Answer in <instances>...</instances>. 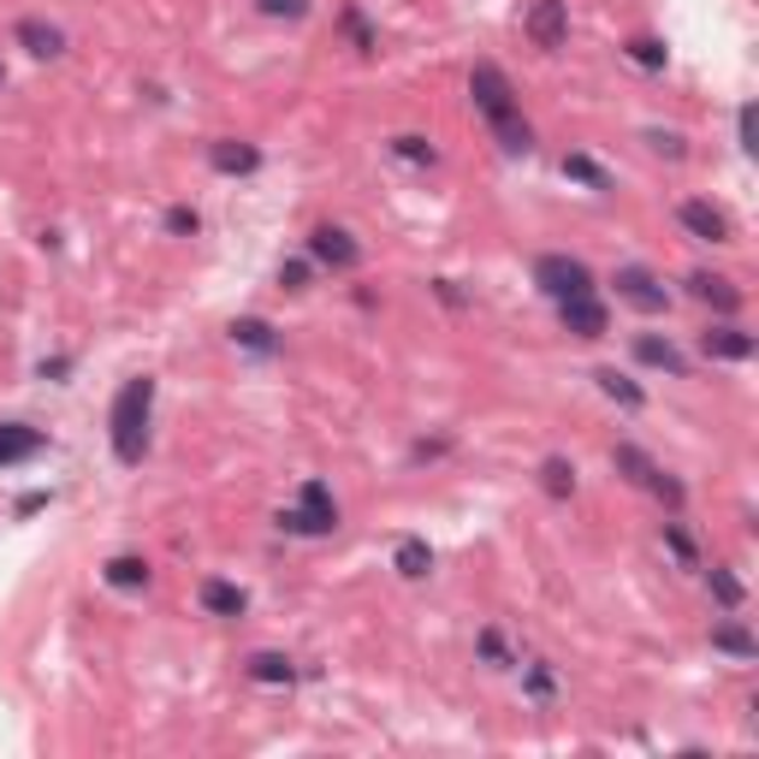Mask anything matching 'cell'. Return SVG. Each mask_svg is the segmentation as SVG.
Wrapping results in <instances>:
<instances>
[{
  "mask_svg": "<svg viewBox=\"0 0 759 759\" xmlns=\"http://www.w3.org/2000/svg\"><path fill=\"white\" fill-rule=\"evenodd\" d=\"M208 167L220 172V179H250V172L261 167V149L243 137H214L208 143Z\"/></svg>",
  "mask_w": 759,
  "mask_h": 759,
  "instance_id": "obj_11",
  "label": "cell"
},
{
  "mask_svg": "<svg viewBox=\"0 0 759 759\" xmlns=\"http://www.w3.org/2000/svg\"><path fill=\"white\" fill-rule=\"evenodd\" d=\"M630 60H635L641 71H665V66H670V48H665L659 36H635V42H630Z\"/></svg>",
  "mask_w": 759,
  "mask_h": 759,
  "instance_id": "obj_32",
  "label": "cell"
},
{
  "mask_svg": "<svg viewBox=\"0 0 759 759\" xmlns=\"http://www.w3.org/2000/svg\"><path fill=\"white\" fill-rule=\"evenodd\" d=\"M736 137H741V149H748V155L759 149V143H754V101H748V107L736 113Z\"/></svg>",
  "mask_w": 759,
  "mask_h": 759,
  "instance_id": "obj_38",
  "label": "cell"
},
{
  "mask_svg": "<svg viewBox=\"0 0 759 759\" xmlns=\"http://www.w3.org/2000/svg\"><path fill=\"white\" fill-rule=\"evenodd\" d=\"M564 179H576V184H588V190H611V172L600 167V160H588V155H564Z\"/></svg>",
  "mask_w": 759,
  "mask_h": 759,
  "instance_id": "obj_29",
  "label": "cell"
},
{
  "mask_svg": "<svg viewBox=\"0 0 759 759\" xmlns=\"http://www.w3.org/2000/svg\"><path fill=\"white\" fill-rule=\"evenodd\" d=\"M677 226L689 231V238H700V243H729V214L712 208V202H700V196L677 208Z\"/></svg>",
  "mask_w": 759,
  "mask_h": 759,
  "instance_id": "obj_13",
  "label": "cell"
},
{
  "mask_svg": "<svg viewBox=\"0 0 759 759\" xmlns=\"http://www.w3.org/2000/svg\"><path fill=\"white\" fill-rule=\"evenodd\" d=\"M344 31L356 36L362 54H374V31H369V19H362V7H344Z\"/></svg>",
  "mask_w": 759,
  "mask_h": 759,
  "instance_id": "obj_35",
  "label": "cell"
},
{
  "mask_svg": "<svg viewBox=\"0 0 759 759\" xmlns=\"http://www.w3.org/2000/svg\"><path fill=\"white\" fill-rule=\"evenodd\" d=\"M700 350H706L712 362H754L759 339H754V332H741L736 320H718V327L700 332Z\"/></svg>",
  "mask_w": 759,
  "mask_h": 759,
  "instance_id": "obj_9",
  "label": "cell"
},
{
  "mask_svg": "<svg viewBox=\"0 0 759 759\" xmlns=\"http://www.w3.org/2000/svg\"><path fill=\"white\" fill-rule=\"evenodd\" d=\"M280 285H285V291H309V261H303V256L280 261Z\"/></svg>",
  "mask_w": 759,
  "mask_h": 759,
  "instance_id": "obj_36",
  "label": "cell"
},
{
  "mask_svg": "<svg viewBox=\"0 0 759 759\" xmlns=\"http://www.w3.org/2000/svg\"><path fill=\"white\" fill-rule=\"evenodd\" d=\"M706 588H712V600H718L724 611H741V600H748V588H741V576L729 564H712L706 569Z\"/></svg>",
  "mask_w": 759,
  "mask_h": 759,
  "instance_id": "obj_28",
  "label": "cell"
},
{
  "mask_svg": "<svg viewBox=\"0 0 759 759\" xmlns=\"http://www.w3.org/2000/svg\"><path fill=\"white\" fill-rule=\"evenodd\" d=\"M42 505H48V492H24V499H19V517H31V510H42Z\"/></svg>",
  "mask_w": 759,
  "mask_h": 759,
  "instance_id": "obj_40",
  "label": "cell"
},
{
  "mask_svg": "<svg viewBox=\"0 0 759 759\" xmlns=\"http://www.w3.org/2000/svg\"><path fill=\"white\" fill-rule=\"evenodd\" d=\"M522 36H529L540 54H558L569 42V7L564 0H534V7L522 12Z\"/></svg>",
  "mask_w": 759,
  "mask_h": 759,
  "instance_id": "obj_5",
  "label": "cell"
},
{
  "mask_svg": "<svg viewBox=\"0 0 759 759\" xmlns=\"http://www.w3.org/2000/svg\"><path fill=\"white\" fill-rule=\"evenodd\" d=\"M647 143H653V155H665V160H682V155H689L677 131H647Z\"/></svg>",
  "mask_w": 759,
  "mask_h": 759,
  "instance_id": "obj_37",
  "label": "cell"
},
{
  "mask_svg": "<svg viewBox=\"0 0 759 759\" xmlns=\"http://www.w3.org/2000/svg\"><path fill=\"white\" fill-rule=\"evenodd\" d=\"M149 558H131V552H120V558H107L101 564V581H107V588H120V593H143L149 588Z\"/></svg>",
  "mask_w": 759,
  "mask_h": 759,
  "instance_id": "obj_18",
  "label": "cell"
},
{
  "mask_svg": "<svg viewBox=\"0 0 759 759\" xmlns=\"http://www.w3.org/2000/svg\"><path fill=\"white\" fill-rule=\"evenodd\" d=\"M309 261L315 268H332V273H356L362 268V243L350 238L344 226H315L309 231Z\"/></svg>",
  "mask_w": 759,
  "mask_h": 759,
  "instance_id": "obj_6",
  "label": "cell"
},
{
  "mask_svg": "<svg viewBox=\"0 0 759 759\" xmlns=\"http://www.w3.org/2000/svg\"><path fill=\"white\" fill-rule=\"evenodd\" d=\"M641 492H653V499H659V505H670V510H682V505H689V492H682V480L670 475V469H653V475H647V487H641Z\"/></svg>",
  "mask_w": 759,
  "mask_h": 759,
  "instance_id": "obj_31",
  "label": "cell"
},
{
  "mask_svg": "<svg viewBox=\"0 0 759 759\" xmlns=\"http://www.w3.org/2000/svg\"><path fill=\"white\" fill-rule=\"evenodd\" d=\"M611 469H618L623 480H630V487H647V475L659 469V463H653L641 445H611Z\"/></svg>",
  "mask_w": 759,
  "mask_h": 759,
  "instance_id": "obj_26",
  "label": "cell"
},
{
  "mask_svg": "<svg viewBox=\"0 0 759 759\" xmlns=\"http://www.w3.org/2000/svg\"><path fill=\"white\" fill-rule=\"evenodd\" d=\"M196 605L208 611V618H243V611H250V593H243L238 581H226V576H202L196 581Z\"/></svg>",
  "mask_w": 759,
  "mask_h": 759,
  "instance_id": "obj_12",
  "label": "cell"
},
{
  "mask_svg": "<svg viewBox=\"0 0 759 759\" xmlns=\"http://www.w3.org/2000/svg\"><path fill=\"white\" fill-rule=\"evenodd\" d=\"M48 451V433L31 428V421H0V469H19Z\"/></svg>",
  "mask_w": 759,
  "mask_h": 759,
  "instance_id": "obj_10",
  "label": "cell"
},
{
  "mask_svg": "<svg viewBox=\"0 0 759 759\" xmlns=\"http://www.w3.org/2000/svg\"><path fill=\"white\" fill-rule=\"evenodd\" d=\"M149 416H155V380L149 374H131L120 392H113V410H107V440L113 457L125 469H137L149 457Z\"/></svg>",
  "mask_w": 759,
  "mask_h": 759,
  "instance_id": "obj_2",
  "label": "cell"
},
{
  "mask_svg": "<svg viewBox=\"0 0 759 759\" xmlns=\"http://www.w3.org/2000/svg\"><path fill=\"white\" fill-rule=\"evenodd\" d=\"M433 291L451 303V309H463V291H457V280H433Z\"/></svg>",
  "mask_w": 759,
  "mask_h": 759,
  "instance_id": "obj_39",
  "label": "cell"
},
{
  "mask_svg": "<svg viewBox=\"0 0 759 759\" xmlns=\"http://www.w3.org/2000/svg\"><path fill=\"white\" fill-rule=\"evenodd\" d=\"M243 677L261 682V689H291V682H297V659H291V653L261 647V653H250V659H243Z\"/></svg>",
  "mask_w": 759,
  "mask_h": 759,
  "instance_id": "obj_15",
  "label": "cell"
},
{
  "mask_svg": "<svg viewBox=\"0 0 759 759\" xmlns=\"http://www.w3.org/2000/svg\"><path fill=\"white\" fill-rule=\"evenodd\" d=\"M689 297H700V303H712L718 315H741V291L729 285V280H718V273H689Z\"/></svg>",
  "mask_w": 759,
  "mask_h": 759,
  "instance_id": "obj_17",
  "label": "cell"
},
{
  "mask_svg": "<svg viewBox=\"0 0 759 759\" xmlns=\"http://www.w3.org/2000/svg\"><path fill=\"white\" fill-rule=\"evenodd\" d=\"M593 386H600L611 404H623V410H641V404H647V392H641L630 374H618V369H593Z\"/></svg>",
  "mask_w": 759,
  "mask_h": 759,
  "instance_id": "obj_23",
  "label": "cell"
},
{
  "mask_svg": "<svg viewBox=\"0 0 759 759\" xmlns=\"http://www.w3.org/2000/svg\"><path fill=\"white\" fill-rule=\"evenodd\" d=\"M202 231V214L190 208V202H172L167 208V238H196Z\"/></svg>",
  "mask_w": 759,
  "mask_h": 759,
  "instance_id": "obj_33",
  "label": "cell"
},
{
  "mask_svg": "<svg viewBox=\"0 0 759 759\" xmlns=\"http://www.w3.org/2000/svg\"><path fill=\"white\" fill-rule=\"evenodd\" d=\"M522 694H529L534 706H552V700H558V665H552V659H529V665H522Z\"/></svg>",
  "mask_w": 759,
  "mask_h": 759,
  "instance_id": "obj_22",
  "label": "cell"
},
{
  "mask_svg": "<svg viewBox=\"0 0 759 759\" xmlns=\"http://www.w3.org/2000/svg\"><path fill=\"white\" fill-rule=\"evenodd\" d=\"M618 297L630 303V309H641V315H665L670 309V291L659 285V273H647V268H618Z\"/></svg>",
  "mask_w": 759,
  "mask_h": 759,
  "instance_id": "obj_7",
  "label": "cell"
},
{
  "mask_svg": "<svg viewBox=\"0 0 759 759\" xmlns=\"http://www.w3.org/2000/svg\"><path fill=\"white\" fill-rule=\"evenodd\" d=\"M12 42H19L31 60H60V54H66V31H60V24H48V19H19V24H12Z\"/></svg>",
  "mask_w": 759,
  "mask_h": 759,
  "instance_id": "obj_14",
  "label": "cell"
},
{
  "mask_svg": "<svg viewBox=\"0 0 759 759\" xmlns=\"http://www.w3.org/2000/svg\"><path fill=\"white\" fill-rule=\"evenodd\" d=\"M558 320H564V332H576V339H605L611 332V315H605L600 291H588V297H564Z\"/></svg>",
  "mask_w": 759,
  "mask_h": 759,
  "instance_id": "obj_8",
  "label": "cell"
},
{
  "mask_svg": "<svg viewBox=\"0 0 759 759\" xmlns=\"http://www.w3.org/2000/svg\"><path fill=\"white\" fill-rule=\"evenodd\" d=\"M712 653H729V659H759V641L748 623H712Z\"/></svg>",
  "mask_w": 759,
  "mask_h": 759,
  "instance_id": "obj_21",
  "label": "cell"
},
{
  "mask_svg": "<svg viewBox=\"0 0 759 759\" xmlns=\"http://www.w3.org/2000/svg\"><path fill=\"white\" fill-rule=\"evenodd\" d=\"M256 12L261 19H291L297 24V19H309V0H256Z\"/></svg>",
  "mask_w": 759,
  "mask_h": 759,
  "instance_id": "obj_34",
  "label": "cell"
},
{
  "mask_svg": "<svg viewBox=\"0 0 759 759\" xmlns=\"http://www.w3.org/2000/svg\"><path fill=\"white\" fill-rule=\"evenodd\" d=\"M392 569H398L404 581H428L433 576V546H428V540H416V534H404L398 552H392Z\"/></svg>",
  "mask_w": 759,
  "mask_h": 759,
  "instance_id": "obj_20",
  "label": "cell"
},
{
  "mask_svg": "<svg viewBox=\"0 0 759 759\" xmlns=\"http://www.w3.org/2000/svg\"><path fill=\"white\" fill-rule=\"evenodd\" d=\"M659 546L670 552V558H677V569H700V546H694V534L682 529L677 517H670V522H659Z\"/></svg>",
  "mask_w": 759,
  "mask_h": 759,
  "instance_id": "obj_24",
  "label": "cell"
},
{
  "mask_svg": "<svg viewBox=\"0 0 759 759\" xmlns=\"http://www.w3.org/2000/svg\"><path fill=\"white\" fill-rule=\"evenodd\" d=\"M0 83H7V66H0Z\"/></svg>",
  "mask_w": 759,
  "mask_h": 759,
  "instance_id": "obj_41",
  "label": "cell"
},
{
  "mask_svg": "<svg viewBox=\"0 0 759 759\" xmlns=\"http://www.w3.org/2000/svg\"><path fill=\"white\" fill-rule=\"evenodd\" d=\"M635 362H647V369H659V374H670V380H682V374H689L682 350L670 344V339H659V332H641V339H635Z\"/></svg>",
  "mask_w": 759,
  "mask_h": 759,
  "instance_id": "obj_16",
  "label": "cell"
},
{
  "mask_svg": "<svg viewBox=\"0 0 759 759\" xmlns=\"http://www.w3.org/2000/svg\"><path fill=\"white\" fill-rule=\"evenodd\" d=\"M469 101H475L480 120L492 125V137H499L505 155H529L534 149V125L517 113V90H510V78L492 60H480L469 71Z\"/></svg>",
  "mask_w": 759,
  "mask_h": 759,
  "instance_id": "obj_1",
  "label": "cell"
},
{
  "mask_svg": "<svg viewBox=\"0 0 759 759\" xmlns=\"http://www.w3.org/2000/svg\"><path fill=\"white\" fill-rule=\"evenodd\" d=\"M392 155H398V160H410V167H433V160H440V149H433L428 137H416V131L392 137Z\"/></svg>",
  "mask_w": 759,
  "mask_h": 759,
  "instance_id": "obj_30",
  "label": "cell"
},
{
  "mask_svg": "<svg viewBox=\"0 0 759 759\" xmlns=\"http://www.w3.org/2000/svg\"><path fill=\"white\" fill-rule=\"evenodd\" d=\"M540 492H546V499H576V463H569V457H546V463H540Z\"/></svg>",
  "mask_w": 759,
  "mask_h": 759,
  "instance_id": "obj_25",
  "label": "cell"
},
{
  "mask_svg": "<svg viewBox=\"0 0 759 759\" xmlns=\"http://www.w3.org/2000/svg\"><path fill=\"white\" fill-rule=\"evenodd\" d=\"M534 285L546 291L552 303H564V297H588V291H593V268H588L581 256L552 250V256H540V261H534Z\"/></svg>",
  "mask_w": 759,
  "mask_h": 759,
  "instance_id": "obj_4",
  "label": "cell"
},
{
  "mask_svg": "<svg viewBox=\"0 0 759 759\" xmlns=\"http://www.w3.org/2000/svg\"><path fill=\"white\" fill-rule=\"evenodd\" d=\"M273 522H280L285 534H297V540H327L332 529H339V499H332L327 480H303V487H297V505L280 510Z\"/></svg>",
  "mask_w": 759,
  "mask_h": 759,
  "instance_id": "obj_3",
  "label": "cell"
},
{
  "mask_svg": "<svg viewBox=\"0 0 759 759\" xmlns=\"http://www.w3.org/2000/svg\"><path fill=\"white\" fill-rule=\"evenodd\" d=\"M475 653H480V665H487V670H517V665H522L517 653H510L505 630H492V623H487V630L475 635Z\"/></svg>",
  "mask_w": 759,
  "mask_h": 759,
  "instance_id": "obj_27",
  "label": "cell"
},
{
  "mask_svg": "<svg viewBox=\"0 0 759 759\" xmlns=\"http://www.w3.org/2000/svg\"><path fill=\"white\" fill-rule=\"evenodd\" d=\"M226 332H231V344H238V350H250V356H273V350H280V332H273L261 315H243V320H231Z\"/></svg>",
  "mask_w": 759,
  "mask_h": 759,
  "instance_id": "obj_19",
  "label": "cell"
}]
</instances>
